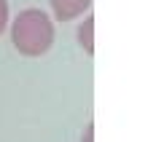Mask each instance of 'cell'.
<instances>
[{"label": "cell", "mask_w": 148, "mask_h": 142, "mask_svg": "<svg viewBox=\"0 0 148 142\" xmlns=\"http://www.w3.org/2000/svg\"><path fill=\"white\" fill-rule=\"evenodd\" d=\"M51 3V14L59 22H73L78 16H84L89 11L92 0H49Z\"/></svg>", "instance_id": "obj_2"}, {"label": "cell", "mask_w": 148, "mask_h": 142, "mask_svg": "<svg viewBox=\"0 0 148 142\" xmlns=\"http://www.w3.org/2000/svg\"><path fill=\"white\" fill-rule=\"evenodd\" d=\"M78 43L89 56H94V16H86L78 27Z\"/></svg>", "instance_id": "obj_3"}, {"label": "cell", "mask_w": 148, "mask_h": 142, "mask_svg": "<svg viewBox=\"0 0 148 142\" xmlns=\"http://www.w3.org/2000/svg\"><path fill=\"white\" fill-rule=\"evenodd\" d=\"M8 0H0V35H3L5 30H8Z\"/></svg>", "instance_id": "obj_4"}, {"label": "cell", "mask_w": 148, "mask_h": 142, "mask_svg": "<svg viewBox=\"0 0 148 142\" xmlns=\"http://www.w3.org/2000/svg\"><path fill=\"white\" fill-rule=\"evenodd\" d=\"M81 142H94V123H89V126L84 129V139Z\"/></svg>", "instance_id": "obj_5"}, {"label": "cell", "mask_w": 148, "mask_h": 142, "mask_svg": "<svg viewBox=\"0 0 148 142\" xmlns=\"http://www.w3.org/2000/svg\"><path fill=\"white\" fill-rule=\"evenodd\" d=\"M54 19L43 8H24L11 22V43L22 56H43L54 46Z\"/></svg>", "instance_id": "obj_1"}]
</instances>
